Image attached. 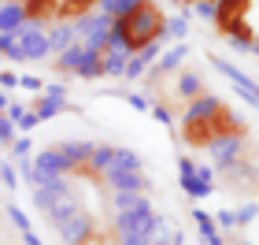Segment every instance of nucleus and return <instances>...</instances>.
Returning <instances> with one entry per match:
<instances>
[{
	"label": "nucleus",
	"instance_id": "nucleus-1",
	"mask_svg": "<svg viewBox=\"0 0 259 245\" xmlns=\"http://www.w3.org/2000/svg\"><path fill=\"white\" fill-rule=\"evenodd\" d=\"M163 22H167V19H163V11L152 4V0H145V4L134 8L130 15L111 19V30L126 41L130 56H134L137 49H145V45H152V41H159V38H163Z\"/></svg>",
	"mask_w": 259,
	"mask_h": 245
},
{
	"label": "nucleus",
	"instance_id": "nucleus-2",
	"mask_svg": "<svg viewBox=\"0 0 259 245\" xmlns=\"http://www.w3.org/2000/svg\"><path fill=\"white\" fill-rule=\"evenodd\" d=\"M56 71L78 75V78H100V52H93L81 41H74L67 52L56 56Z\"/></svg>",
	"mask_w": 259,
	"mask_h": 245
},
{
	"label": "nucleus",
	"instance_id": "nucleus-3",
	"mask_svg": "<svg viewBox=\"0 0 259 245\" xmlns=\"http://www.w3.org/2000/svg\"><path fill=\"white\" fill-rule=\"evenodd\" d=\"M74 22V33L81 38V45L93 52H100L104 45H108V33H111V19L104 15V11H97V15H81V19H70Z\"/></svg>",
	"mask_w": 259,
	"mask_h": 245
},
{
	"label": "nucleus",
	"instance_id": "nucleus-4",
	"mask_svg": "<svg viewBox=\"0 0 259 245\" xmlns=\"http://www.w3.org/2000/svg\"><path fill=\"white\" fill-rule=\"evenodd\" d=\"M15 41H19V52L22 60H45L49 56V30L41 22H26V26L15 30Z\"/></svg>",
	"mask_w": 259,
	"mask_h": 245
},
{
	"label": "nucleus",
	"instance_id": "nucleus-5",
	"mask_svg": "<svg viewBox=\"0 0 259 245\" xmlns=\"http://www.w3.org/2000/svg\"><path fill=\"white\" fill-rule=\"evenodd\" d=\"M56 230H60V238H63L67 245H81V241H85V238H89L97 227H93V216H89L85 208L78 204L70 216H63L60 223H56Z\"/></svg>",
	"mask_w": 259,
	"mask_h": 245
},
{
	"label": "nucleus",
	"instance_id": "nucleus-6",
	"mask_svg": "<svg viewBox=\"0 0 259 245\" xmlns=\"http://www.w3.org/2000/svg\"><path fill=\"white\" fill-rule=\"evenodd\" d=\"M152 219H156V212H152V204L145 201L141 208H130V212H119V216H115L111 230H115V234H148V230H152Z\"/></svg>",
	"mask_w": 259,
	"mask_h": 245
},
{
	"label": "nucleus",
	"instance_id": "nucleus-7",
	"mask_svg": "<svg viewBox=\"0 0 259 245\" xmlns=\"http://www.w3.org/2000/svg\"><path fill=\"white\" fill-rule=\"evenodd\" d=\"M241 142H244V137H237V134L211 137V145H207V149H211V156H215V163H219L222 171H230L233 163L241 160Z\"/></svg>",
	"mask_w": 259,
	"mask_h": 245
},
{
	"label": "nucleus",
	"instance_id": "nucleus-8",
	"mask_svg": "<svg viewBox=\"0 0 259 245\" xmlns=\"http://www.w3.org/2000/svg\"><path fill=\"white\" fill-rule=\"evenodd\" d=\"M211 63H215L219 71L226 75V78L233 82V86H237V93H241L244 100H248V104H255V108H259V86H255V82H252L248 75H244V71H237V67H233V63H226V60H211Z\"/></svg>",
	"mask_w": 259,
	"mask_h": 245
},
{
	"label": "nucleus",
	"instance_id": "nucleus-9",
	"mask_svg": "<svg viewBox=\"0 0 259 245\" xmlns=\"http://www.w3.org/2000/svg\"><path fill=\"white\" fill-rule=\"evenodd\" d=\"M37 119H56L60 112H67V89L63 86H49V89H41V97H37Z\"/></svg>",
	"mask_w": 259,
	"mask_h": 245
},
{
	"label": "nucleus",
	"instance_id": "nucleus-10",
	"mask_svg": "<svg viewBox=\"0 0 259 245\" xmlns=\"http://www.w3.org/2000/svg\"><path fill=\"white\" fill-rule=\"evenodd\" d=\"M104 182L119 193H145V186H148V179L141 171H111V174H104Z\"/></svg>",
	"mask_w": 259,
	"mask_h": 245
},
{
	"label": "nucleus",
	"instance_id": "nucleus-11",
	"mask_svg": "<svg viewBox=\"0 0 259 245\" xmlns=\"http://www.w3.org/2000/svg\"><path fill=\"white\" fill-rule=\"evenodd\" d=\"M211 123L207 119H182V142L185 145H196V149H207L211 145Z\"/></svg>",
	"mask_w": 259,
	"mask_h": 245
},
{
	"label": "nucleus",
	"instance_id": "nucleus-12",
	"mask_svg": "<svg viewBox=\"0 0 259 245\" xmlns=\"http://www.w3.org/2000/svg\"><path fill=\"white\" fill-rule=\"evenodd\" d=\"M159 60V41H152V45H145V49H137L134 56H130V60H126V78H141V75H145L148 71V63H156Z\"/></svg>",
	"mask_w": 259,
	"mask_h": 245
},
{
	"label": "nucleus",
	"instance_id": "nucleus-13",
	"mask_svg": "<svg viewBox=\"0 0 259 245\" xmlns=\"http://www.w3.org/2000/svg\"><path fill=\"white\" fill-rule=\"evenodd\" d=\"M74 41H78V33H74V22H70V19L56 22V26L49 30V52H56V56H60V52H67Z\"/></svg>",
	"mask_w": 259,
	"mask_h": 245
},
{
	"label": "nucleus",
	"instance_id": "nucleus-14",
	"mask_svg": "<svg viewBox=\"0 0 259 245\" xmlns=\"http://www.w3.org/2000/svg\"><path fill=\"white\" fill-rule=\"evenodd\" d=\"M26 11H22L19 0H8V4H0V33H15L19 26H26Z\"/></svg>",
	"mask_w": 259,
	"mask_h": 245
},
{
	"label": "nucleus",
	"instance_id": "nucleus-15",
	"mask_svg": "<svg viewBox=\"0 0 259 245\" xmlns=\"http://www.w3.org/2000/svg\"><path fill=\"white\" fill-rule=\"evenodd\" d=\"M178 174H182V190L189 193V197H196V201H200V197H207V190L196 182V163H193V156H182L178 160Z\"/></svg>",
	"mask_w": 259,
	"mask_h": 245
},
{
	"label": "nucleus",
	"instance_id": "nucleus-16",
	"mask_svg": "<svg viewBox=\"0 0 259 245\" xmlns=\"http://www.w3.org/2000/svg\"><path fill=\"white\" fill-rule=\"evenodd\" d=\"M219 108H222V100L211 97V93H204V97H193V100H189V108H185V119H211Z\"/></svg>",
	"mask_w": 259,
	"mask_h": 245
},
{
	"label": "nucleus",
	"instance_id": "nucleus-17",
	"mask_svg": "<svg viewBox=\"0 0 259 245\" xmlns=\"http://www.w3.org/2000/svg\"><path fill=\"white\" fill-rule=\"evenodd\" d=\"M22 11H26V19L30 22H41L45 26V19H52L56 15V8H60V0H19Z\"/></svg>",
	"mask_w": 259,
	"mask_h": 245
},
{
	"label": "nucleus",
	"instance_id": "nucleus-18",
	"mask_svg": "<svg viewBox=\"0 0 259 245\" xmlns=\"http://www.w3.org/2000/svg\"><path fill=\"white\" fill-rule=\"evenodd\" d=\"M56 149H60V153L70 160V167H85L97 145H89V142H63V145H56Z\"/></svg>",
	"mask_w": 259,
	"mask_h": 245
},
{
	"label": "nucleus",
	"instance_id": "nucleus-19",
	"mask_svg": "<svg viewBox=\"0 0 259 245\" xmlns=\"http://www.w3.org/2000/svg\"><path fill=\"white\" fill-rule=\"evenodd\" d=\"M126 60H130V56L119 52V49H100V75H108V78L122 75L126 71Z\"/></svg>",
	"mask_w": 259,
	"mask_h": 245
},
{
	"label": "nucleus",
	"instance_id": "nucleus-20",
	"mask_svg": "<svg viewBox=\"0 0 259 245\" xmlns=\"http://www.w3.org/2000/svg\"><path fill=\"white\" fill-rule=\"evenodd\" d=\"M185 56H189V49H185V45H174L170 52H163L159 60H156V75H170V71H178V67L185 63Z\"/></svg>",
	"mask_w": 259,
	"mask_h": 245
},
{
	"label": "nucleus",
	"instance_id": "nucleus-21",
	"mask_svg": "<svg viewBox=\"0 0 259 245\" xmlns=\"http://www.w3.org/2000/svg\"><path fill=\"white\" fill-rule=\"evenodd\" d=\"M141 4H145V0H97V8L108 19H122V15H130V11L141 8Z\"/></svg>",
	"mask_w": 259,
	"mask_h": 245
},
{
	"label": "nucleus",
	"instance_id": "nucleus-22",
	"mask_svg": "<svg viewBox=\"0 0 259 245\" xmlns=\"http://www.w3.org/2000/svg\"><path fill=\"white\" fill-rule=\"evenodd\" d=\"M174 234H178V230H174L163 216L152 219V230H148V241H152V245H174Z\"/></svg>",
	"mask_w": 259,
	"mask_h": 245
},
{
	"label": "nucleus",
	"instance_id": "nucleus-23",
	"mask_svg": "<svg viewBox=\"0 0 259 245\" xmlns=\"http://www.w3.org/2000/svg\"><path fill=\"white\" fill-rule=\"evenodd\" d=\"M185 33H189V11H182V15H174L163 22V38H170V41H182Z\"/></svg>",
	"mask_w": 259,
	"mask_h": 245
},
{
	"label": "nucleus",
	"instance_id": "nucleus-24",
	"mask_svg": "<svg viewBox=\"0 0 259 245\" xmlns=\"http://www.w3.org/2000/svg\"><path fill=\"white\" fill-rule=\"evenodd\" d=\"M200 89H204V78H200L196 71H185V75L178 78V97H182V100H193Z\"/></svg>",
	"mask_w": 259,
	"mask_h": 245
},
{
	"label": "nucleus",
	"instance_id": "nucleus-25",
	"mask_svg": "<svg viewBox=\"0 0 259 245\" xmlns=\"http://www.w3.org/2000/svg\"><path fill=\"white\" fill-rule=\"evenodd\" d=\"M148 197L145 193H119V190H111V208L115 212H130V208H141Z\"/></svg>",
	"mask_w": 259,
	"mask_h": 245
},
{
	"label": "nucleus",
	"instance_id": "nucleus-26",
	"mask_svg": "<svg viewBox=\"0 0 259 245\" xmlns=\"http://www.w3.org/2000/svg\"><path fill=\"white\" fill-rule=\"evenodd\" d=\"M193 223H196V230H200V238H211V234H215V223H211V212H204V208H196V212H193Z\"/></svg>",
	"mask_w": 259,
	"mask_h": 245
},
{
	"label": "nucleus",
	"instance_id": "nucleus-27",
	"mask_svg": "<svg viewBox=\"0 0 259 245\" xmlns=\"http://www.w3.org/2000/svg\"><path fill=\"white\" fill-rule=\"evenodd\" d=\"M0 52H4L8 60H22V52H19V41H15V33H0Z\"/></svg>",
	"mask_w": 259,
	"mask_h": 245
},
{
	"label": "nucleus",
	"instance_id": "nucleus-28",
	"mask_svg": "<svg viewBox=\"0 0 259 245\" xmlns=\"http://www.w3.org/2000/svg\"><path fill=\"white\" fill-rule=\"evenodd\" d=\"M185 11H196L200 19H215V0H193V8Z\"/></svg>",
	"mask_w": 259,
	"mask_h": 245
},
{
	"label": "nucleus",
	"instance_id": "nucleus-29",
	"mask_svg": "<svg viewBox=\"0 0 259 245\" xmlns=\"http://www.w3.org/2000/svg\"><path fill=\"white\" fill-rule=\"evenodd\" d=\"M196 182H200V186H204V190L211 193V190H215V186H211V182H215V171H211L207 163H196Z\"/></svg>",
	"mask_w": 259,
	"mask_h": 245
},
{
	"label": "nucleus",
	"instance_id": "nucleus-30",
	"mask_svg": "<svg viewBox=\"0 0 259 245\" xmlns=\"http://www.w3.org/2000/svg\"><path fill=\"white\" fill-rule=\"evenodd\" d=\"M8 219H11V223H15V227L22 230V234L30 230V219H26V212H22L19 204H11V208H8Z\"/></svg>",
	"mask_w": 259,
	"mask_h": 245
},
{
	"label": "nucleus",
	"instance_id": "nucleus-31",
	"mask_svg": "<svg viewBox=\"0 0 259 245\" xmlns=\"http://www.w3.org/2000/svg\"><path fill=\"white\" fill-rule=\"evenodd\" d=\"M0 182H4L8 190H15V186H19V174H15V167H11V163H0Z\"/></svg>",
	"mask_w": 259,
	"mask_h": 245
},
{
	"label": "nucleus",
	"instance_id": "nucleus-32",
	"mask_svg": "<svg viewBox=\"0 0 259 245\" xmlns=\"http://www.w3.org/2000/svg\"><path fill=\"white\" fill-rule=\"evenodd\" d=\"M8 142H15V126H11L8 115H0V145H8Z\"/></svg>",
	"mask_w": 259,
	"mask_h": 245
},
{
	"label": "nucleus",
	"instance_id": "nucleus-33",
	"mask_svg": "<svg viewBox=\"0 0 259 245\" xmlns=\"http://www.w3.org/2000/svg\"><path fill=\"white\" fill-rule=\"evenodd\" d=\"M233 227H237V212L222 208V212H219V230H233Z\"/></svg>",
	"mask_w": 259,
	"mask_h": 245
},
{
	"label": "nucleus",
	"instance_id": "nucleus-34",
	"mask_svg": "<svg viewBox=\"0 0 259 245\" xmlns=\"http://www.w3.org/2000/svg\"><path fill=\"white\" fill-rule=\"evenodd\" d=\"M115 238H119L115 245H152L148 234H115Z\"/></svg>",
	"mask_w": 259,
	"mask_h": 245
},
{
	"label": "nucleus",
	"instance_id": "nucleus-35",
	"mask_svg": "<svg viewBox=\"0 0 259 245\" xmlns=\"http://www.w3.org/2000/svg\"><path fill=\"white\" fill-rule=\"evenodd\" d=\"M19 89H30V93H41V78H33V75H19Z\"/></svg>",
	"mask_w": 259,
	"mask_h": 245
},
{
	"label": "nucleus",
	"instance_id": "nucleus-36",
	"mask_svg": "<svg viewBox=\"0 0 259 245\" xmlns=\"http://www.w3.org/2000/svg\"><path fill=\"white\" fill-rule=\"evenodd\" d=\"M255 216H259V204H244L241 212H237V223H252Z\"/></svg>",
	"mask_w": 259,
	"mask_h": 245
},
{
	"label": "nucleus",
	"instance_id": "nucleus-37",
	"mask_svg": "<svg viewBox=\"0 0 259 245\" xmlns=\"http://www.w3.org/2000/svg\"><path fill=\"white\" fill-rule=\"evenodd\" d=\"M126 104H130V108H137V112H148V108H152V104H148V97H141V93L126 97Z\"/></svg>",
	"mask_w": 259,
	"mask_h": 245
},
{
	"label": "nucleus",
	"instance_id": "nucleus-38",
	"mask_svg": "<svg viewBox=\"0 0 259 245\" xmlns=\"http://www.w3.org/2000/svg\"><path fill=\"white\" fill-rule=\"evenodd\" d=\"M11 145H15V156H30V153H33L30 137H15V142H11Z\"/></svg>",
	"mask_w": 259,
	"mask_h": 245
},
{
	"label": "nucleus",
	"instance_id": "nucleus-39",
	"mask_svg": "<svg viewBox=\"0 0 259 245\" xmlns=\"http://www.w3.org/2000/svg\"><path fill=\"white\" fill-rule=\"evenodd\" d=\"M152 115H156L159 123H167V126H170V108H167V104H152Z\"/></svg>",
	"mask_w": 259,
	"mask_h": 245
},
{
	"label": "nucleus",
	"instance_id": "nucleus-40",
	"mask_svg": "<svg viewBox=\"0 0 259 245\" xmlns=\"http://www.w3.org/2000/svg\"><path fill=\"white\" fill-rule=\"evenodd\" d=\"M0 86H4V89H15V86H19V75L4 71V75H0Z\"/></svg>",
	"mask_w": 259,
	"mask_h": 245
},
{
	"label": "nucleus",
	"instance_id": "nucleus-41",
	"mask_svg": "<svg viewBox=\"0 0 259 245\" xmlns=\"http://www.w3.org/2000/svg\"><path fill=\"white\" fill-rule=\"evenodd\" d=\"M204 245H226V238H222L219 230H215V234H211V238H204Z\"/></svg>",
	"mask_w": 259,
	"mask_h": 245
},
{
	"label": "nucleus",
	"instance_id": "nucleus-42",
	"mask_svg": "<svg viewBox=\"0 0 259 245\" xmlns=\"http://www.w3.org/2000/svg\"><path fill=\"white\" fill-rule=\"evenodd\" d=\"M22 238H26V245H41V238L33 234V230H26V234H22Z\"/></svg>",
	"mask_w": 259,
	"mask_h": 245
},
{
	"label": "nucleus",
	"instance_id": "nucleus-43",
	"mask_svg": "<svg viewBox=\"0 0 259 245\" xmlns=\"http://www.w3.org/2000/svg\"><path fill=\"white\" fill-rule=\"evenodd\" d=\"M8 104H11V97H8L4 89H0V108H8Z\"/></svg>",
	"mask_w": 259,
	"mask_h": 245
},
{
	"label": "nucleus",
	"instance_id": "nucleus-44",
	"mask_svg": "<svg viewBox=\"0 0 259 245\" xmlns=\"http://www.w3.org/2000/svg\"><path fill=\"white\" fill-rule=\"evenodd\" d=\"M252 56H255V60H259V41H252Z\"/></svg>",
	"mask_w": 259,
	"mask_h": 245
},
{
	"label": "nucleus",
	"instance_id": "nucleus-45",
	"mask_svg": "<svg viewBox=\"0 0 259 245\" xmlns=\"http://www.w3.org/2000/svg\"><path fill=\"white\" fill-rule=\"evenodd\" d=\"M237 245H252V241H237Z\"/></svg>",
	"mask_w": 259,
	"mask_h": 245
},
{
	"label": "nucleus",
	"instance_id": "nucleus-46",
	"mask_svg": "<svg viewBox=\"0 0 259 245\" xmlns=\"http://www.w3.org/2000/svg\"><path fill=\"white\" fill-rule=\"evenodd\" d=\"M174 4H185V0H174Z\"/></svg>",
	"mask_w": 259,
	"mask_h": 245
}]
</instances>
